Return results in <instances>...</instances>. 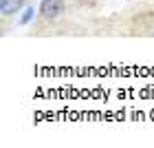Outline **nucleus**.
I'll list each match as a JSON object with an SVG mask.
<instances>
[{
  "label": "nucleus",
  "instance_id": "nucleus-1",
  "mask_svg": "<svg viewBox=\"0 0 154 148\" xmlns=\"http://www.w3.org/2000/svg\"><path fill=\"white\" fill-rule=\"evenodd\" d=\"M66 11V0H42L38 7V13L44 22H53Z\"/></svg>",
  "mask_w": 154,
  "mask_h": 148
},
{
  "label": "nucleus",
  "instance_id": "nucleus-2",
  "mask_svg": "<svg viewBox=\"0 0 154 148\" xmlns=\"http://www.w3.org/2000/svg\"><path fill=\"white\" fill-rule=\"evenodd\" d=\"M24 5H26V0H0V16L2 18L18 16L24 9Z\"/></svg>",
  "mask_w": 154,
  "mask_h": 148
},
{
  "label": "nucleus",
  "instance_id": "nucleus-3",
  "mask_svg": "<svg viewBox=\"0 0 154 148\" xmlns=\"http://www.w3.org/2000/svg\"><path fill=\"white\" fill-rule=\"evenodd\" d=\"M31 18H33V7H26L24 13H22V18H20V24H26Z\"/></svg>",
  "mask_w": 154,
  "mask_h": 148
},
{
  "label": "nucleus",
  "instance_id": "nucleus-4",
  "mask_svg": "<svg viewBox=\"0 0 154 148\" xmlns=\"http://www.w3.org/2000/svg\"><path fill=\"white\" fill-rule=\"evenodd\" d=\"M152 36H154V33H152Z\"/></svg>",
  "mask_w": 154,
  "mask_h": 148
}]
</instances>
